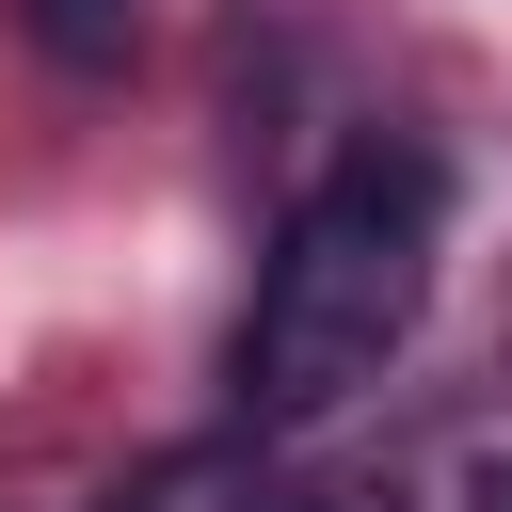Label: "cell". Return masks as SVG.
<instances>
[{
  "mask_svg": "<svg viewBox=\"0 0 512 512\" xmlns=\"http://www.w3.org/2000/svg\"><path fill=\"white\" fill-rule=\"evenodd\" d=\"M432 224H448V176L416 144H352L288 208V240L256 272V320H240V416L256 432H304L352 384H384V352L432 304Z\"/></svg>",
  "mask_w": 512,
  "mask_h": 512,
  "instance_id": "cell-1",
  "label": "cell"
},
{
  "mask_svg": "<svg viewBox=\"0 0 512 512\" xmlns=\"http://www.w3.org/2000/svg\"><path fill=\"white\" fill-rule=\"evenodd\" d=\"M16 32H32L48 64H80V80H112V64L144 48V0H16Z\"/></svg>",
  "mask_w": 512,
  "mask_h": 512,
  "instance_id": "cell-2",
  "label": "cell"
},
{
  "mask_svg": "<svg viewBox=\"0 0 512 512\" xmlns=\"http://www.w3.org/2000/svg\"><path fill=\"white\" fill-rule=\"evenodd\" d=\"M96 512H240V448H176V464H144V480L96 496Z\"/></svg>",
  "mask_w": 512,
  "mask_h": 512,
  "instance_id": "cell-3",
  "label": "cell"
},
{
  "mask_svg": "<svg viewBox=\"0 0 512 512\" xmlns=\"http://www.w3.org/2000/svg\"><path fill=\"white\" fill-rule=\"evenodd\" d=\"M480 512H512V464H496V480H480Z\"/></svg>",
  "mask_w": 512,
  "mask_h": 512,
  "instance_id": "cell-4",
  "label": "cell"
}]
</instances>
